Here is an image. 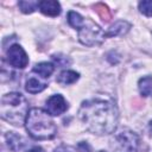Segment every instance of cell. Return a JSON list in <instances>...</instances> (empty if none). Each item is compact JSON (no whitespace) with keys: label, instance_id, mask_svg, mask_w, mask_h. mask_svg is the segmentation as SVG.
<instances>
[{"label":"cell","instance_id":"7402d4cb","mask_svg":"<svg viewBox=\"0 0 152 152\" xmlns=\"http://www.w3.org/2000/svg\"><path fill=\"white\" fill-rule=\"evenodd\" d=\"M27 152H45L42 147H38V146H36V147H32L30 151H27Z\"/></svg>","mask_w":152,"mask_h":152},{"label":"cell","instance_id":"9a60e30c","mask_svg":"<svg viewBox=\"0 0 152 152\" xmlns=\"http://www.w3.org/2000/svg\"><path fill=\"white\" fill-rule=\"evenodd\" d=\"M68 21H69V24H70L72 27H75V28L78 30V28L82 26V24L84 23V18H83L82 15H80L78 13H76V12L70 11V12L68 13Z\"/></svg>","mask_w":152,"mask_h":152},{"label":"cell","instance_id":"8fae6325","mask_svg":"<svg viewBox=\"0 0 152 152\" xmlns=\"http://www.w3.org/2000/svg\"><path fill=\"white\" fill-rule=\"evenodd\" d=\"M131 28V24L125 20H119L114 23L107 31L106 37H114V36H122Z\"/></svg>","mask_w":152,"mask_h":152},{"label":"cell","instance_id":"52a82bcc","mask_svg":"<svg viewBox=\"0 0 152 152\" xmlns=\"http://www.w3.org/2000/svg\"><path fill=\"white\" fill-rule=\"evenodd\" d=\"M46 109L51 115H61L68 109V103L62 95H52L46 101Z\"/></svg>","mask_w":152,"mask_h":152},{"label":"cell","instance_id":"cb8c5ba5","mask_svg":"<svg viewBox=\"0 0 152 152\" xmlns=\"http://www.w3.org/2000/svg\"><path fill=\"white\" fill-rule=\"evenodd\" d=\"M100 152H104V151H100Z\"/></svg>","mask_w":152,"mask_h":152},{"label":"cell","instance_id":"2e32d148","mask_svg":"<svg viewBox=\"0 0 152 152\" xmlns=\"http://www.w3.org/2000/svg\"><path fill=\"white\" fill-rule=\"evenodd\" d=\"M39 2L38 1H19L18 6L20 8V11L23 13H32L37 7H38Z\"/></svg>","mask_w":152,"mask_h":152},{"label":"cell","instance_id":"603a6c76","mask_svg":"<svg viewBox=\"0 0 152 152\" xmlns=\"http://www.w3.org/2000/svg\"><path fill=\"white\" fill-rule=\"evenodd\" d=\"M148 128H150V133L152 134V121L150 122V125H148Z\"/></svg>","mask_w":152,"mask_h":152},{"label":"cell","instance_id":"6da1fadb","mask_svg":"<svg viewBox=\"0 0 152 152\" xmlns=\"http://www.w3.org/2000/svg\"><path fill=\"white\" fill-rule=\"evenodd\" d=\"M78 116L87 129L97 135L113 133L119 120L118 109L114 103L102 99L84 101L80 107Z\"/></svg>","mask_w":152,"mask_h":152},{"label":"cell","instance_id":"4fadbf2b","mask_svg":"<svg viewBox=\"0 0 152 152\" xmlns=\"http://www.w3.org/2000/svg\"><path fill=\"white\" fill-rule=\"evenodd\" d=\"M78 76H80V75H78L77 72L72 71V70H65V71H63V72L59 74L58 78H57V82L61 83V84H63V86L71 84V83H74L75 81H77Z\"/></svg>","mask_w":152,"mask_h":152},{"label":"cell","instance_id":"d6986e66","mask_svg":"<svg viewBox=\"0 0 152 152\" xmlns=\"http://www.w3.org/2000/svg\"><path fill=\"white\" fill-rule=\"evenodd\" d=\"M53 61L57 63V65H59V66H66V65H69L70 64V59L69 58H66L65 56H61V55H55L53 57Z\"/></svg>","mask_w":152,"mask_h":152},{"label":"cell","instance_id":"ffe728a7","mask_svg":"<svg viewBox=\"0 0 152 152\" xmlns=\"http://www.w3.org/2000/svg\"><path fill=\"white\" fill-rule=\"evenodd\" d=\"M76 148H77L78 152H91V147H90V145H89L88 142H86V141H82V142L77 144Z\"/></svg>","mask_w":152,"mask_h":152},{"label":"cell","instance_id":"44dd1931","mask_svg":"<svg viewBox=\"0 0 152 152\" xmlns=\"http://www.w3.org/2000/svg\"><path fill=\"white\" fill-rule=\"evenodd\" d=\"M53 152H71V151L65 146H58Z\"/></svg>","mask_w":152,"mask_h":152},{"label":"cell","instance_id":"3957f363","mask_svg":"<svg viewBox=\"0 0 152 152\" xmlns=\"http://www.w3.org/2000/svg\"><path fill=\"white\" fill-rule=\"evenodd\" d=\"M0 114L7 122L14 126H21L25 124L28 114V103L20 93L6 94L1 99Z\"/></svg>","mask_w":152,"mask_h":152},{"label":"cell","instance_id":"5bb4252c","mask_svg":"<svg viewBox=\"0 0 152 152\" xmlns=\"http://www.w3.org/2000/svg\"><path fill=\"white\" fill-rule=\"evenodd\" d=\"M139 91L142 96L152 95V76H145L139 80Z\"/></svg>","mask_w":152,"mask_h":152},{"label":"cell","instance_id":"30bf717a","mask_svg":"<svg viewBox=\"0 0 152 152\" xmlns=\"http://www.w3.org/2000/svg\"><path fill=\"white\" fill-rule=\"evenodd\" d=\"M38 8L40 10L42 13L50 15V17H56L61 13V5L57 1L53 0H44V1H39Z\"/></svg>","mask_w":152,"mask_h":152},{"label":"cell","instance_id":"5b68a950","mask_svg":"<svg viewBox=\"0 0 152 152\" xmlns=\"http://www.w3.org/2000/svg\"><path fill=\"white\" fill-rule=\"evenodd\" d=\"M106 33L91 20H86L78 28V39L87 46H94L102 43Z\"/></svg>","mask_w":152,"mask_h":152},{"label":"cell","instance_id":"ac0fdd59","mask_svg":"<svg viewBox=\"0 0 152 152\" xmlns=\"http://www.w3.org/2000/svg\"><path fill=\"white\" fill-rule=\"evenodd\" d=\"M139 11L147 15L152 17V0H142L139 2Z\"/></svg>","mask_w":152,"mask_h":152},{"label":"cell","instance_id":"7c38bea8","mask_svg":"<svg viewBox=\"0 0 152 152\" xmlns=\"http://www.w3.org/2000/svg\"><path fill=\"white\" fill-rule=\"evenodd\" d=\"M55 70V66L52 63H48V62H43V63H38L33 66V72H36L37 75L42 76L43 78L49 77Z\"/></svg>","mask_w":152,"mask_h":152},{"label":"cell","instance_id":"8992f818","mask_svg":"<svg viewBox=\"0 0 152 152\" xmlns=\"http://www.w3.org/2000/svg\"><path fill=\"white\" fill-rule=\"evenodd\" d=\"M6 53H7V61H8V63L12 66H14V68L24 69L27 65V63H28V57H27L26 52L18 44L11 45L8 48V50H7Z\"/></svg>","mask_w":152,"mask_h":152},{"label":"cell","instance_id":"ba28073f","mask_svg":"<svg viewBox=\"0 0 152 152\" xmlns=\"http://www.w3.org/2000/svg\"><path fill=\"white\" fill-rule=\"evenodd\" d=\"M43 77L39 76V75H33L31 74L28 77H27V81H26V90L31 94H37V93H40L42 90H44L48 86V83L45 81L42 80Z\"/></svg>","mask_w":152,"mask_h":152},{"label":"cell","instance_id":"277c9868","mask_svg":"<svg viewBox=\"0 0 152 152\" xmlns=\"http://www.w3.org/2000/svg\"><path fill=\"white\" fill-rule=\"evenodd\" d=\"M110 148L114 152H138L139 137L128 129H124L110 140Z\"/></svg>","mask_w":152,"mask_h":152},{"label":"cell","instance_id":"e0dca14e","mask_svg":"<svg viewBox=\"0 0 152 152\" xmlns=\"http://www.w3.org/2000/svg\"><path fill=\"white\" fill-rule=\"evenodd\" d=\"M95 10H96V12L100 14V17L102 18V20H104V21H109L110 20V18H112V14H110V12H109V8L104 5V4H96L95 5Z\"/></svg>","mask_w":152,"mask_h":152},{"label":"cell","instance_id":"9c48e42d","mask_svg":"<svg viewBox=\"0 0 152 152\" xmlns=\"http://www.w3.org/2000/svg\"><path fill=\"white\" fill-rule=\"evenodd\" d=\"M5 139H6V142H7L8 148L11 151H14V152L20 151L25 146V144H26L25 142V139L21 135L14 133V132H7L5 134Z\"/></svg>","mask_w":152,"mask_h":152},{"label":"cell","instance_id":"7a4b0ae2","mask_svg":"<svg viewBox=\"0 0 152 152\" xmlns=\"http://www.w3.org/2000/svg\"><path fill=\"white\" fill-rule=\"evenodd\" d=\"M25 124L30 135L37 140L52 139L57 133V127L49 112L42 108L30 109Z\"/></svg>","mask_w":152,"mask_h":152}]
</instances>
